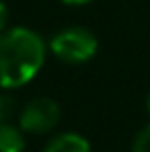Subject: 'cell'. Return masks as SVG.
<instances>
[{
  "label": "cell",
  "instance_id": "52a82bcc",
  "mask_svg": "<svg viewBox=\"0 0 150 152\" xmlns=\"http://www.w3.org/2000/svg\"><path fill=\"white\" fill-rule=\"evenodd\" d=\"M132 152H150V124L138 129L132 140Z\"/></svg>",
  "mask_w": 150,
  "mask_h": 152
},
{
  "label": "cell",
  "instance_id": "7a4b0ae2",
  "mask_svg": "<svg viewBox=\"0 0 150 152\" xmlns=\"http://www.w3.org/2000/svg\"><path fill=\"white\" fill-rule=\"evenodd\" d=\"M50 53L68 66H80L91 62L99 51L97 35L82 25H70L56 31L48 41Z\"/></svg>",
  "mask_w": 150,
  "mask_h": 152
},
{
  "label": "cell",
  "instance_id": "277c9868",
  "mask_svg": "<svg viewBox=\"0 0 150 152\" xmlns=\"http://www.w3.org/2000/svg\"><path fill=\"white\" fill-rule=\"evenodd\" d=\"M41 152H93L91 142L78 132H60L51 136Z\"/></svg>",
  "mask_w": 150,
  "mask_h": 152
},
{
  "label": "cell",
  "instance_id": "6da1fadb",
  "mask_svg": "<svg viewBox=\"0 0 150 152\" xmlns=\"http://www.w3.org/2000/svg\"><path fill=\"white\" fill-rule=\"evenodd\" d=\"M48 41L31 27L0 31V88L17 91L41 72L48 60Z\"/></svg>",
  "mask_w": 150,
  "mask_h": 152
},
{
  "label": "cell",
  "instance_id": "3957f363",
  "mask_svg": "<svg viewBox=\"0 0 150 152\" xmlns=\"http://www.w3.org/2000/svg\"><path fill=\"white\" fill-rule=\"evenodd\" d=\"M62 119V109L51 97H33L19 109L17 126L25 134L31 136H45L53 132Z\"/></svg>",
  "mask_w": 150,
  "mask_h": 152
},
{
  "label": "cell",
  "instance_id": "9c48e42d",
  "mask_svg": "<svg viewBox=\"0 0 150 152\" xmlns=\"http://www.w3.org/2000/svg\"><path fill=\"white\" fill-rule=\"evenodd\" d=\"M62 4H66V6H72V8H78V6H86V4H91V2H95V0H60Z\"/></svg>",
  "mask_w": 150,
  "mask_h": 152
},
{
  "label": "cell",
  "instance_id": "8992f818",
  "mask_svg": "<svg viewBox=\"0 0 150 152\" xmlns=\"http://www.w3.org/2000/svg\"><path fill=\"white\" fill-rule=\"evenodd\" d=\"M19 105L12 95V91H2L0 93V124H10L15 115H19Z\"/></svg>",
  "mask_w": 150,
  "mask_h": 152
},
{
  "label": "cell",
  "instance_id": "5b68a950",
  "mask_svg": "<svg viewBox=\"0 0 150 152\" xmlns=\"http://www.w3.org/2000/svg\"><path fill=\"white\" fill-rule=\"evenodd\" d=\"M25 132L19 126L0 124V152H25Z\"/></svg>",
  "mask_w": 150,
  "mask_h": 152
},
{
  "label": "cell",
  "instance_id": "30bf717a",
  "mask_svg": "<svg viewBox=\"0 0 150 152\" xmlns=\"http://www.w3.org/2000/svg\"><path fill=\"white\" fill-rule=\"evenodd\" d=\"M146 109H148V113H150V91H148V97H146Z\"/></svg>",
  "mask_w": 150,
  "mask_h": 152
},
{
  "label": "cell",
  "instance_id": "ba28073f",
  "mask_svg": "<svg viewBox=\"0 0 150 152\" xmlns=\"http://www.w3.org/2000/svg\"><path fill=\"white\" fill-rule=\"evenodd\" d=\"M8 6H6V2L4 0H0V31H4L6 27H8Z\"/></svg>",
  "mask_w": 150,
  "mask_h": 152
}]
</instances>
